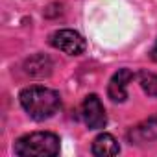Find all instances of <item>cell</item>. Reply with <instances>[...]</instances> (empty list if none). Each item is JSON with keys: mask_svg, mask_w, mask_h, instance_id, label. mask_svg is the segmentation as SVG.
Masks as SVG:
<instances>
[{"mask_svg": "<svg viewBox=\"0 0 157 157\" xmlns=\"http://www.w3.org/2000/svg\"><path fill=\"white\" fill-rule=\"evenodd\" d=\"M50 44L68 56H80L85 50V39L74 30H57L50 35Z\"/></svg>", "mask_w": 157, "mask_h": 157, "instance_id": "cell-3", "label": "cell"}, {"mask_svg": "<svg viewBox=\"0 0 157 157\" xmlns=\"http://www.w3.org/2000/svg\"><path fill=\"white\" fill-rule=\"evenodd\" d=\"M150 57H151L153 61H157V41H155V44H153V48H151V52H150Z\"/></svg>", "mask_w": 157, "mask_h": 157, "instance_id": "cell-10", "label": "cell"}, {"mask_svg": "<svg viewBox=\"0 0 157 157\" xmlns=\"http://www.w3.org/2000/svg\"><path fill=\"white\" fill-rule=\"evenodd\" d=\"M137 80L142 87V91L151 96V98H157V74L155 72H150V70H140L137 74Z\"/></svg>", "mask_w": 157, "mask_h": 157, "instance_id": "cell-9", "label": "cell"}, {"mask_svg": "<svg viewBox=\"0 0 157 157\" xmlns=\"http://www.w3.org/2000/svg\"><path fill=\"white\" fill-rule=\"evenodd\" d=\"M59 137L52 131H33L15 140L13 151L21 157H54L59 153Z\"/></svg>", "mask_w": 157, "mask_h": 157, "instance_id": "cell-2", "label": "cell"}, {"mask_svg": "<svg viewBox=\"0 0 157 157\" xmlns=\"http://www.w3.org/2000/svg\"><path fill=\"white\" fill-rule=\"evenodd\" d=\"M128 140L131 144H146L157 140V113L133 126L128 131Z\"/></svg>", "mask_w": 157, "mask_h": 157, "instance_id": "cell-6", "label": "cell"}, {"mask_svg": "<svg viewBox=\"0 0 157 157\" xmlns=\"http://www.w3.org/2000/svg\"><path fill=\"white\" fill-rule=\"evenodd\" d=\"M24 67H26V72L30 76H33V78H44V76H48L52 72L50 59L46 56H41V54L39 56H33L32 59H28Z\"/></svg>", "mask_w": 157, "mask_h": 157, "instance_id": "cell-8", "label": "cell"}, {"mask_svg": "<svg viewBox=\"0 0 157 157\" xmlns=\"http://www.w3.org/2000/svg\"><path fill=\"white\" fill-rule=\"evenodd\" d=\"M93 155L96 157H105V155H118L120 153V146L117 142V139L109 133H100L91 146Z\"/></svg>", "mask_w": 157, "mask_h": 157, "instance_id": "cell-7", "label": "cell"}, {"mask_svg": "<svg viewBox=\"0 0 157 157\" xmlns=\"http://www.w3.org/2000/svg\"><path fill=\"white\" fill-rule=\"evenodd\" d=\"M137 78V74L129 68H120L113 74V78L109 80L107 85V94L113 102H126L128 98V85Z\"/></svg>", "mask_w": 157, "mask_h": 157, "instance_id": "cell-5", "label": "cell"}, {"mask_svg": "<svg viewBox=\"0 0 157 157\" xmlns=\"http://www.w3.org/2000/svg\"><path fill=\"white\" fill-rule=\"evenodd\" d=\"M19 102L33 120H48L61 109L59 93L41 85H30L22 89L19 94Z\"/></svg>", "mask_w": 157, "mask_h": 157, "instance_id": "cell-1", "label": "cell"}, {"mask_svg": "<svg viewBox=\"0 0 157 157\" xmlns=\"http://www.w3.org/2000/svg\"><path fill=\"white\" fill-rule=\"evenodd\" d=\"M82 118L85 122V126L89 129H102L107 124V115L105 109L100 102V98L96 94H89L85 96L83 104H82Z\"/></svg>", "mask_w": 157, "mask_h": 157, "instance_id": "cell-4", "label": "cell"}]
</instances>
